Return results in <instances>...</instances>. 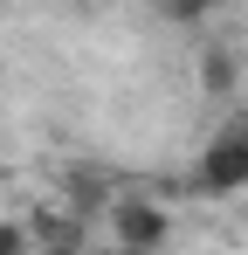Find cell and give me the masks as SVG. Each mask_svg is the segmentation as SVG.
Instances as JSON below:
<instances>
[{"mask_svg":"<svg viewBox=\"0 0 248 255\" xmlns=\"http://www.w3.org/2000/svg\"><path fill=\"white\" fill-rule=\"evenodd\" d=\"M193 193L207 200H228V193H248V104L228 111V125L207 138V152L193 159Z\"/></svg>","mask_w":248,"mask_h":255,"instance_id":"obj_1","label":"cell"},{"mask_svg":"<svg viewBox=\"0 0 248 255\" xmlns=\"http://www.w3.org/2000/svg\"><path fill=\"white\" fill-rule=\"evenodd\" d=\"M207 7H228V0H207Z\"/></svg>","mask_w":248,"mask_h":255,"instance_id":"obj_8","label":"cell"},{"mask_svg":"<svg viewBox=\"0 0 248 255\" xmlns=\"http://www.w3.org/2000/svg\"><path fill=\"white\" fill-rule=\"evenodd\" d=\"M200 90L207 97H235V90H242V55H235L228 42H207L200 48Z\"/></svg>","mask_w":248,"mask_h":255,"instance_id":"obj_4","label":"cell"},{"mask_svg":"<svg viewBox=\"0 0 248 255\" xmlns=\"http://www.w3.org/2000/svg\"><path fill=\"white\" fill-rule=\"evenodd\" d=\"M35 255H90V249H35Z\"/></svg>","mask_w":248,"mask_h":255,"instance_id":"obj_7","label":"cell"},{"mask_svg":"<svg viewBox=\"0 0 248 255\" xmlns=\"http://www.w3.org/2000/svg\"><path fill=\"white\" fill-rule=\"evenodd\" d=\"M152 7H159V21H172V28H193V21H207V14H214L207 0H152Z\"/></svg>","mask_w":248,"mask_h":255,"instance_id":"obj_6","label":"cell"},{"mask_svg":"<svg viewBox=\"0 0 248 255\" xmlns=\"http://www.w3.org/2000/svg\"><path fill=\"white\" fill-rule=\"evenodd\" d=\"M28 228H35V249H83V214L76 207H35Z\"/></svg>","mask_w":248,"mask_h":255,"instance_id":"obj_3","label":"cell"},{"mask_svg":"<svg viewBox=\"0 0 248 255\" xmlns=\"http://www.w3.org/2000/svg\"><path fill=\"white\" fill-rule=\"evenodd\" d=\"M0 255H35V228H28V214H0Z\"/></svg>","mask_w":248,"mask_h":255,"instance_id":"obj_5","label":"cell"},{"mask_svg":"<svg viewBox=\"0 0 248 255\" xmlns=\"http://www.w3.org/2000/svg\"><path fill=\"white\" fill-rule=\"evenodd\" d=\"M104 221H111V249H131V255H165V242H172V214L159 200H145V193L111 200Z\"/></svg>","mask_w":248,"mask_h":255,"instance_id":"obj_2","label":"cell"},{"mask_svg":"<svg viewBox=\"0 0 248 255\" xmlns=\"http://www.w3.org/2000/svg\"><path fill=\"white\" fill-rule=\"evenodd\" d=\"M111 255H131V249H111Z\"/></svg>","mask_w":248,"mask_h":255,"instance_id":"obj_9","label":"cell"}]
</instances>
